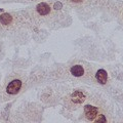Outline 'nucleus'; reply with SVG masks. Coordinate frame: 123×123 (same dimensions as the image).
Segmentation results:
<instances>
[{
  "label": "nucleus",
  "mask_w": 123,
  "mask_h": 123,
  "mask_svg": "<svg viewBox=\"0 0 123 123\" xmlns=\"http://www.w3.org/2000/svg\"><path fill=\"white\" fill-rule=\"evenodd\" d=\"M22 80L21 79H12L11 81L7 83L5 87V92L9 95H14L17 94L22 88Z\"/></svg>",
  "instance_id": "1"
},
{
  "label": "nucleus",
  "mask_w": 123,
  "mask_h": 123,
  "mask_svg": "<svg viewBox=\"0 0 123 123\" xmlns=\"http://www.w3.org/2000/svg\"><path fill=\"white\" fill-rule=\"evenodd\" d=\"M84 113H85V117L87 118V120L92 121L98 116V109L93 106L88 105L85 107V109H84Z\"/></svg>",
  "instance_id": "2"
},
{
  "label": "nucleus",
  "mask_w": 123,
  "mask_h": 123,
  "mask_svg": "<svg viewBox=\"0 0 123 123\" xmlns=\"http://www.w3.org/2000/svg\"><path fill=\"white\" fill-rule=\"evenodd\" d=\"M36 10L39 15H46V14H48L49 10H50V7L48 6V4H46V3H40V4L37 5Z\"/></svg>",
  "instance_id": "3"
},
{
  "label": "nucleus",
  "mask_w": 123,
  "mask_h": 123,
  "mask_svg": "<svg viewBox=\"0 0 123 123\" xmlns=\"http://www.w3.org/2000/svg\"><path fill=\"white\" fill-rule=\"evenodd\" d=\"M84 99H85V95H84L82 92H80V91L74 92V93L72 94V97H71V101L74 102L75 104H80V103H82Z\"/></svg>",
  "instance_id": "4"
},
{
  "label": "nucleus",
  "mask_w": 123,
  "mask_h": 123,
  "mask_svg": "<svg viewBox=\"0 0 123 123\" xmlns=\"http://www.w3.org/2000/svg\"><path fill=\"white\" fill-rule=\"evenodd\" d=\"M71 73H72V75L75 76V77L82 76L84 74V69H83L82 66H80V65H75V66L72 67Z\"/></svg>",
  "instance_id": "5"
},
{
  "label": "nucleus",
  "mask_w": 123,
  "mask_h": 123,
  "mask_svg": "<svg viewBox=\"0 0 123 123\" xmlns=\"http://www.w3.org/2000/svg\"><path fill=\"white\" fill-rule=\"evenodd\" d=\"M97 80L101 84H105L108 80V75L105 70H98L97 72Z\"/></svg>",
  "instance_id": "6"
},
{
  "label": "nucleus",
  "mask_w": 123,
  "mask_h": 123,
  "mask_svg": "<svg viewBox=\"0 0 123 123\" xmlns=\"http://www.w3.org/2000/svg\"><path fill=\"white\" fill-rule=\"evenodd\" d=\"M94 121H97V122H102V121H107V119L103 116V115H99V117L97 118V119H94Z\"/></svg>",
  "instance_id": "7"
},
{
  "label": "nucleus",
  "mask_w": 123,
  "mask_h": 123,
  "mask_svg": "<svg viewBox=\"0 0 123 123\" xmlns=\"http://www.w3.org/2000/svg\"><path fill=\"white\" fill-rule=\"evenodd\" d=\"M74 1H79V0H74Z\"/></svg>",
  "instance_id": "8"
}]
</instances>
